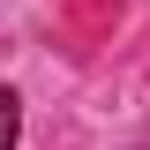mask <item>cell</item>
Returning <instances> with one entry per match:
<instances>
[{
	"instance_id": "cell-1",
	"label": "cell",
	"mask_w": 150,
	"mask_h": 150,
	"mask_svg": "<svg viewBox=\"0 0 150 150\" xmlns=\"http://www.w3.org/2000/svg\"><path fill=\"white\" fill-rule=\"evenodd\" d=\"M23 143V98H15V83H0V150H15Z\"/></svg>"
}]
</instances>
